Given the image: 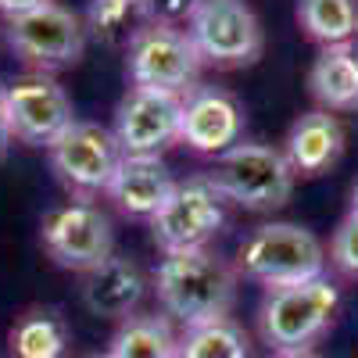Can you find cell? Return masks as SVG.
<instances>
[{
    "mask_svg": "<svg viewBox=\"0 0 358 358\" xmlns=\"http://www.w3.org/2000/svg\"><path fill=\"white\" fill-rule=\"evenodd\" d=\"M236 265H229L212 248L165 255L151 276L162 312L183 330L201 322L229 319L236 305Z\"/></svg>",
    "mask_w": 358,
    "mask_h": 358,
    "instance_id": "1",
    "label": "cell"
},
{
    "mask_svg": "<svg viewBox=\"0 0 358 358\" xmlns=\"http://www.w3.org/2000/svg\"><path fill=\"white\" fill-rule=\"evenodd\" d=\"M236 273L265 290L308 283L326 276V248L301 222H262L236 251Z\"/></svg>",
    "mask_w": 358,
    "mask_h": 358,
    "instance_id": "2",
    "label": "cell"
},
{
    "mask_svg": "<svg viewBox=\"0 0 358 358\" xmlns=\"http://www.w3.org/2000/svg\"><path fill=\"white\" fill-rule=\"evenodd\" d=\"M341 308V290L330 276L294 287L265 290L258 305V334L276 355L312 351V344L330 330Z\"/></svg>",
    "mask_w": 358,
    "mask_h": 358,
    "instance_id": "3",
    "label": "cell"
},
{
    "mask_svg": "<svg viewBox=\"0 0 358 358\" xmlns=\"http://www.w3.org/2000/svg\"><path fill=\"white\" fill-rule=\"evenodd\" d=\"M226 204H236L244 212H280L290 201L297 176L283 155V147L241 140L226 155L215 158V169L208 172Z\"/></svg>",
    "mask_w": 358,
    "mask_h": 358,
    "instance_id": "4",
    "label": "cell"
},
{
    "mask_svg": "<svg viewBox=\"0 0 358 358\" xmlns=\"http://www.w3.org/2000/svg\"><path fill=\"white\" fill-rule=\"evenodd\" d=\"M50 172L57 176L72 201H94L97 194H108L111 179L122 165V147H118L115 133L104 129L101 122H76L47 147Z\"/></svg>",
    "mask_w": 358,
    "mask_h": 358,
    "instance_id": "5",
    "label": "cell"
},
{
    "mask_svg": "<svg viewBox=\"0 0 358 358\" xmlns=\"http://www.w3.org/2000/svg\"><path fill=\"white\" fill-rule=\"evenodd\" d=\"M4 36L18 62H25L29 72H43V76L79 65L86 40H90L83 15L57 4V0H50L47 8H36L22 18H11Z\"/></svg>",
    "mask_w": 358,
    "mask_h": 358,
    "instance_id": "6",
    "label": "cell"
},
{
    "mask_svg": "<svg viewBox=\"0 0 358 358\" xmlns=\"http://www.w3.org/2000/svg\"><path fill=\"white\" fill-rule=\"evenodd\" d=\"M226 226V197L212 183V176L179 179L172 197L151 219V236L162 255L204 251Z\"/></svg>",
    "mask_w": 358,
    "mask_h": 358,
    "instance_id": "7",
    "label": "cell"
},
{
    "mask_svg": "<svg viewBox=\"0 0 358 358\" xmlns=\"http://www.w3.org/2000/svg\"><path fill=\"white\" fill-rule=\"evenodd\" d=\"M201 62L215 69H248L265 50V33L248 0H201L183 25Z\"/></svg>",
    "mask_w": 358,
    "mask_h": 358,
    "instance_id": "8",
    "label": "cell"
},
{
    "mask_svg": "<svg viewBox=\"0 0 358 358\" xmlns=\"http://www.w3.org/2000/svg\"><path fill=\"white\" fill-rule=\"evenodd\" d=\"M201 69L204 62L183 25L151 22L126 50V76L143 90H165L183 97L201 83Z\"/></svg>",
    "mask_w": 358,
    "mask_h": 358,
    "instance_id": "9",
    "label": "cell"
},
{
    "mask_svg": "<svg viewBox=\"0 0 358 358\" xmlns=\"http://www.w3.org/2000/svg\"><path fill=\"white\" fill-rule=\"evenodd\" d=\"M40 244L57 268L83 276L115 255V229L94 201H65L40 219Z\"/></svg>",
    "mask_w": 358,
    "mask_h": 358,
    "instance_id": "10",
    "label": "cell"
},
{
    "mask_svg": "<svg viewBox=\"0 0 358 358\" xmlns=\"http://www.w3.org/2000/svg\"><path fill=\"white\" fill-rule=\"evenodd\" d=\"M4 94H8L11 136L25 147H50L76 122V108H72L69 90L54 76L25 72L4 86Z\"/></svg>",
    "mask_w": 358,
    "mask_h": 358,
    "instance_id": "11",
    "label": "cell"
},
{
    "mask_svg": "<svg viewBox=\"0 0 358 358\" xmlns=\"http://www.w3.org/2000/svg\"><path fill=\"white\" fill-rule=\"evenodd\" d=\"M179 94L129 86L115 108V140L129 158H162V151L179 143Z\"/></svg>",
    "mask_w": 358,
    "mask_h": 358,
    "instance_id": "12",
    "label": "cell"
},
{
    "mask_svg": "<svg viewBox=\"0 0 358 358\" xmlns=\"http://www.w3.org/2000/svg\"><path fill=\"white\" fill-rule=\"evenodd\" d=\"M244 140V104L226 86L197 83L179 104V143L194 155H226Z\"/></svg>",
    "mask_w": 358,
    "mask_h": 358,
    "instance_id": "13",
    "label": "cell"
},
{
    "mask_svg": "<svg viewBox=\"0 0 358 358\" xmlns=\"http://www.w3.org/2000/svg\"><path fill=\"white\" fill-rule=\"evenodd\" d=\"M147 290H151V276L143 273V265L129 255L115 251L97 268L83 273L79 297H83L90 315L126 322V319L140 315V305H143Z\"/></svg>",
    "mask_w": 358,
    "mask_h": 358,
    "instance_id": "14",
    "label": "cell"
},
{
    "mask_svg": "<svg viewBox=\"0 0 358 358\" xmlns=\"http://www.w3.org/2000/svg\"><path fill=\"white\" fill-rule=\"evenodd\" d=\"M176 183L179 179L172 176V169L162 158H129L126 155L108 187V197L122 215L151 222L162 212V204L172 197Z\"/></svg>",
    "mask_w": 358,
    "mask_h": 358,
    "instance_id": "15",
    "label": "cell"
},
{
    "mask_svg": "<svg viewBox=\"0 0 358 358\" xmlns=\"http://www.w3.org/2000/svg\"><path fill=\"white\" fill-rule=\"evenodd\" d=\"M283 155L294 169V176H322L330 172L344 155V126L330 111H308L301 115L287 133Z\"/></svg>",
    "mask_w": 358,
    "mask_h": 358,
    "instance_id": "16",
    "label": "cell"
},
{
    "mask_svg": "<svg viewBox=\"0 0 358 358\" xmlns=\"http://www.w3.org/2000/svg\"><path fill=\"white\" fill-rule=\"evenodd\" d=\"M308 94L322 111H358V40L334 43L315 54L308 69Z\"/></svg>",
    "mask_w": 358,
    "mask_h": 358,
    "instance_id": "17",
    "label": "cell"
},
{
    "mask_svg": "<svg viewBox=\"0 0 358 358\" xmlns=\"http://www.w3.org/2000/svg\"><path fill=\"white\" fill-rule=\"evenodd\" d=\"M86 36L111 50H129V43L155 22L147 0H90L83 15Z\"/></svg>",
    "mask_w": 358,
    "mask_h": 358,
    "instance_id": "18",
    "label": "cell"
},
{
    "mask_svg": "<svg viewBox=\"0 0 358 358\" xmlns=\"http://www.w3.org/2000/svg\"><path fill=\"white\" fill-rule=\"evenodd\" d=\"M8 348L11 358H65L69 322L57 308H25L8 334Z\"/></svg>",
    "mask_w": 358,
    "mask_h": 358,
    "instance_id": "19",
    "label": "cell"
},
{
    "mask_svg": "<svg viewBox=\"0 0 358 358\" xmlns=\"http://www.w3.org/2000/svg\"><path fill=\"white\" fill-rule=\"evenodd\" d=\"M111 358H179L176 322L162 312H143L118 322L111 337Z\"/></svg>",
    "mask_w": 358,
    "mask_h": 358,
    "instance_id": "20",
    "label": "cell"
},
{
    "mask_svg": "<svg viewBox=\"0 0 358 358\" xmlns=\"http://www.w3.org/2000/svg\"><path fill=\"white\" fill-rule=\"evenodd\" d=\"M297 22L322 47L358 40V0H297Z\"/></svg>",
    "mask_w": 358,
    "mask_h": 358,
    "instance_id": "21",
    "label": "cell"
},
{
    "mask_svg": "<svg viewBox=\"0 0 358 358\" xmlns=\"http://www.w3.org/2000/svg\"><path fill=\"white\" fill-rule=\"evenodd\" d=\"M179 358H251V341L244 326L229 315L179 334Z\"/></svg>",
    "mask_w": 358,
    "mask_h": 358,
    "instance_id": "22",
    "label": "cell"
},
{
    "mask_svg": "<svg viewBox=\"0 0 358 358\" xmlns=\"http://www.w3.org/2000/svg\"><path fill=\"white\" fill-rule=\"evenodd\" d=\"M330 262L337 273L358 280V215H344L341 226L330 236Z\"/></svg>",
    "mask_w": 358,
    "mask_h": 358,
    "instance_id": "23",
    "label": "cell"
},
{
    "mask_svg": "<svg viewBox=\"0 0 358 358\" xmlns=\"http://www.w3.org/2000/svg\"><path fill=\"white\" fill-rule=\"evenodd\" d=\"M201 0H147L155 22H169V25H187L190 15L197 11Z\"/></svg>",
    "mask_w": 358,
    "mask_h": 358,
    "instance_id": "24",
    "label": "cell"
},
{
    "mask_svg": "<svg viewBox=\"0 0 358 358\" xmlns=\"http://www.w3.org/2000/svg\"><path fill=\"white\" fill-rule=\"evenodd\" d=\"M47 4L50 0H0V15L11 22V18H22V15L36 11V8H47Z\"/></svg>",
    "mask_w": 358,
    "mask_h": 358,
    "instance_id": "25",
    "label": "cell"
},
{
    "mask_svg": "<svg viewBox=\"0 0 358 358\" xmlns=\"http://www.w3.org/2000/svg\"><path fill=\"white\" fill-rule=\"evenodd\" d=\"M11 122H8V94H4V83H0V158L8 155V147H11Z\"/></svg>",
    "mask_w": 358,
    "mask_h": 358,
    "instance_id": "26",
    "label": "cell"
},
{
    "mask_svg": "<svg viewBox=\"0 0 358 358\" xmlns=\"http://www.w3.org/2000/svg\"><path fill=\"white\" fill-rule=\"evenodd\" d=\"M351 215H358V179H355V183H351Z\"/></svg>",
    "mask_w": 358,
    "mask_h": 358,
    "instance_id": "27",
    "label": "cell"
},
{
    "mask_svg": "<svg viewBox=\"0 0 358 358\" xmlns=\"http://www.w3.org/2000/svg\"><path fill=\"white\" fill-rule=\"evenodd\" d=\"M276 358H319L315 351H290V355H276Z\"/></svg>",
    "mask_w": 358,
    "mask_h": 358,
    "instance_id": "28",
    "label": "cell"
},
{
    "mask_svg": "<svg viewBox=\"0 0 358 358\" xmlns=\"http://www.w3.org/2000/svg\"><path fill=\"white\" fill-rule=\"evenodd\" d=\"M94 358H111V355H94Z\"/></svg>",
    "mask_w": 358,
    "mask_h": 358,
    "instance_id": "29",
    "label": "cell"
}]
</instances>
